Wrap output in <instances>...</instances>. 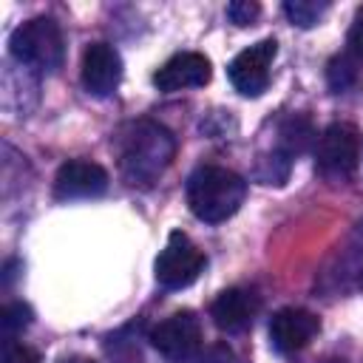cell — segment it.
<instances>
[{
    "label": "cell",
    "mask_w": 363,
    "mask_h": 363,
    "mask_svg": "<svg viewBox=\"0 0 363 363\" xmlns=\"http://www.w3.org/2000/svg\"><path fill=\"white\" fill-rule=\"evenodd\" d=\"M62 363H94V360H88V357H68V360H62Z\"/></svg>",
    "instance_id": "cell-21"
},
{
    "label": "cell",
    "mask_w": 363,
    "mask_h": 363,
    "mask_svg": "<svg viewBox=\"0 0 363 363\" xmlns=\"http://www.w3.org/2000/svg\"><path fill=\"white\" fill-rule=\"evenodd\" d=\"M116 156L119 173L128 184H153L170 167L176 156V139L164 125L153 119H136L119 130Z\"/></svg>",
    "instance_id": "cell-1"
},
{
    "label": "cell",
    "mask_w": 363,
    "mask_h": 363,
    "mask_svg": "<svg viewBox=\"0 0 363 363\" xmlns=\"http://www.w3.org/2000/svg\"><path fill=\"white\" fill-rule=\"evenodd\" d=\"M199 363H244L227 343H216V346H210L201 357H199Z\"/></svg>",
    "instance_id": "cell-20"
},
{
    "label": "cell",
    "mask_w": 363,
    "mask_h": 363,
    "mask_svg": "<svg viewBox=\"0 0 363 363\" xmlns=\"http://www.w3.org/2000/svg\"><path fill=\"white\" fill-rule=\"evenodd\" d=\"M247 196V182L218 164H201L187 179V204L196 218L207 224L227 221Z\"/></svg>",
    "instance_id": "cell-2"
},
{
    "label": "cell",
    "mask_w": 363,
    "mask_h": 363,
    "mask_svg": "<svg viewBox=\"0 0 363 363\" xmlns=\"http://www.w3.org/2000/svg\"><path fill=\"white\" fill-rule=\"evenodd\" d=\"M108 190V173L102 164L96 162H85V159H68L65 164H60L57 176H54V196L60 201H71V199H96Z\"/></svg>",
    "instance_id": "cell-9"
},
{
    "label": "cell",
    "mask_w": 363,
    "mask_h": 363,
    "mask_svg": "<svg viewBox=\"0 0 363 363\" xmlns=\"http://www.w3.org/2000/svg\"><path fill=\"white\" fill-rule=\"evenodd\" d=\"M343 57L349 62H363V6H357L354 17H352V26H349V34H346V48H343Z\"/></svg>",
    "instance_id": "cell-16"
},
{
    "label": "cell",
    "mask_w": 363,
    "mask_h": 363,
    "mask_svg": "<svg viewBox=\"0 0 363 363\" xmlns=\"http://www.w3.org/2000/svg\"><path fill=\"white\" fill-rule=\"evenodd\" d=\"M122 82V57L108 43H91L82 54V85L94 96H111Z\"/></svg>",
    "instance_id": "cell-10"
},
{
    "label": "cell",
    "mask_w": 363,
    "mask_h": 363,
    "mask_svg": "<svg viewBox=\"0 0 363 363\" xmlns=\"http://www.w3.org/2000/svg\"><path fill=\"white\" fill-rule=\"evenodd\" d=\"M150 343L167 363H190L201 349V323L190 309L173 312L150 329Z\"/></svg>",
    "instance_id": "cell-6"
},
{
    "label": "cell",
    "mask_w": 363,
    "mask_h": 363,
    "mask_svg": "<svg viewBox=\"0 0 363 363\" xmlns=\"http://www.w3.org/2000/svg\"><path fill=\"white\" fill-rule=\"evenodd\" d=\"M258 14H261V6L258 3H250V0H235V3L227 6V17L235 26H250V23H255Z\"/></svg>",
    "instance_id": "cell-19"
},
{
    "label": "cell",
    "mask_w": 363,
    "mask_h": 363,
    "mask_svg": "<svg viewBox=\"0 0 363 363\" xmlns=\"http://www.w3.org/2000/svg\"><path fill=\"white\" fill-rule=\"evenodd\" d=\"M326 9H329V3H315V0H289V3H284V14L301 28L315 26L323 17Z\"/></svg>",
    "instance_id": "cell-14"
},
{
    "label": "cell",
    "mask_w": 363,
    "mask_h": 363,
    "mask_svg": "<svg viewBox=\"0 0 363 363\" xmlns=\"http://www.w3.org/2000/svg\"><path fill=\"white\" fill-rule=\"evenodd\" d=\"M275 54H278V43L272 37L235 54V60L227 65V77H230L233 88L244 96L264 94V88L269 85V65H272Z\"/></svg>",
    "instance_id": "cell-7"
},
{
    "label": "cell",
    "mask_w": 363,
    "mask_h": 363,
    "mask_svg": "<svg viewBox=\"0 0 363 363\" xmlns=\"http://www.w3.org/2000/svg\"><path fill=\"white\" fill-rule=\"evenodd\" d=\"M360 164V130L352 122H332L315 142V167L323 179H349Z\"/></svg>",
    "instance_id": "cell-4"
},
{
    "label": "cell",
    "mask_w": 363,
    "mask_h": 363,
    "mask_svg": "<svg viewBox=\"0 0 363 363\" xmlns=\"http://www.w3.org/2000/svg\"><path fill=\"white\" fill-rule=\"evenodd\" d=\"M0 323H3V337L6 340H14V335L23 332L31 323V309L26 303H6Z\"/></svg>",
    "instance_id": "cell-15"
},
{
    "label": "cell",
    "mask_w": 363,
    "mask_h": 363,
    "mask_svg": "<svg viewBox=\"0 0 363 363\" xmlns=\"http://www.w3.org/2000/svg\"><path fill=\"white\" fill-rule=\"evenodd\" d=\"M207 258L204 252L182 233V230H173L164 250L159 252L156 264H153V272H156V281L167 289H184L190 286L201 269H204Z\"/></svg>",
    "instance_id": "cell-5"
},
{
    "label": "cell",
    "mask_w": 363,
    "mask_h": 363,
    "mask_svg": "<svg viewBox=\"0 0 363 363\" xmlns=\"http://www.w3.org/2000/svg\"><path fill=\"white\" fill-rule=\"evenodd\" d=\"M213 77L210 71V60L199 51H182L173 54L156 74H153V85L164 94L173 91H184V88H201L207 85Z\"/></svg>",
    "instance_id": "cell-12"
},
{
    "label": "cell",
    "mask_w": 363,
    "mask_h": 363,
    "mask_svg": "<svg viewBox=\"0 0 363 363\" xmlns=\"http://www.w3.org/2000/svg\"><path fill=\"white\" fill-rule=\"evenodd\" d=\"M320 320L301 306H284L269 318V343L278 354H295L318 335Z\"/></svg>",
    "instance_id": "cell-8"
},
{
    "label": "cell",
    "mask_w": 363,
    "mask_h": 363,
    "mask_svg": "<svg viewBox=\"0 0 363 363\" xmlns=\"http://www.w3.org/2000/svg\"><path fill=\"white\" fill-rule=\"evenodd\" d=\"M354 74H357V65H354V62H349L343 54H337V57L329 62V71H326L329 85H332L335 91L349 88V85H352V79H354Z\"/></svg>",
    "instance_id": "cell-17"
},
{
    "label": "cell",
    "mask_w": 363,
    "mask_h": 363,
    "mask_svg": "<svg viewBox=\"0 0 363 363\" xmlns=\"http://www.w3.org/2000/svg\"><path fill=\"white\" fill-rule=\"evenodd\" d=\"M9 51L20 65L51 74L65 60V40L51 17H31L11 31Z\"/></svg>",
    "instance_id": "cell-3"
},
{
    "label": "cell",
    "mask_w": 363,
    "mask_h": 363,
    "mask_svg": "<svg viewBox=\"0 0 363 363\" xmlns=\"http://www.w3.org/2000/svg\"><path fill=\"white\" fill-rule=\"evenodd\" d=\"M258 309H261V298L252 289H247V286H230V289H224L213 301L210 318H213V323L221 332L238 335V332H244V329L252 326Z\"/></svg>",
    "instance_id": "cell-11"
},
{
    "label": "cell",
    "mask_w": 363,
    "mask_h": 363,
    "mask_svg": "<svg viewBox=\"0 0 363 363\" xmlns=\"http://www.w3.org/2000/svg\"><path fill=\"white\" fill-rule=\"evenodd\" d=\"M312 139V125L309 119L303 116H289L281 122V130H278V153H284L286 159H295L298 153L306 150Z\"/></svg>",
    "instance_id": "cell-13"
},
{
    "label": "cell",
    "mask_w": 363,
    "mask_h": 363,
    "mask_svg": "<svg viewBox=\"0 0 363 363\" xmlns=\"http://www.w3.org/2000/svg\"><path fill=\"white\" fill-rule=\"evenodd\" d=\"M3 363H40V354L20 340H3Z\"/></svg>",
    "instance_id": "cell-18"
}]
</instances>
